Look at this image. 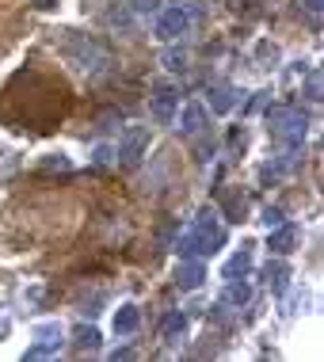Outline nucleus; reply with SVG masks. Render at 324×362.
<instances>
[{
    "mask_svg": "<svg viewBox=\"0 0 324 362\" xmlns=\"http://www.w3.org/2000/svg\"><path fill=\"white\" fill-rule=\"evenodd\" d=\"M267 126L274 134V141L282 145V153H298L306 145V130H309V119L301 107H271L267 111Z\"/></svg>",
    "mask_w": 324,
    "mask_h": 362,
    "instance_id": "1",
    "label": "nucleus"
},
{
    "mask_svg": "<svg viewBox=\"0 0 324 362\" xmlns=\"http://www.w3.org/2000/svg\"><path fill=\"white\" fill-rule=\"evenodd\" d=\"M73 35V31H69ZM69 50H73V62H76V69H84V73H107L115 65V57H111V50L107 46H100V42H92V38H69Z\"/></svg>",
    "mask_w": 324,
    "mask_h": 362,
    "instance_id": "2",
    "label": "nucleus"
},
{
    "mask_svg": "<svg viewBox=\"0 0 324 362\" xmlns=\"http://www.w3.org/2000/svg\"><path fill=\"white\" fill-rule=\"evenodd\" d=\"M191 27H195V16L183 4H168V8L156 12V38H161V42H180Z\"/></svg>",
    "mask_w": 324,
    "mask_h": 362,
    "instance_id": "3",
    "label": "nucleus"
},
{
    "mask_svg": "<svg viewBox=\"0 0 324 362\" xmlns=\"http://www.w3.org/2000/svg\"><path fill=\"white\" fill-rule=\"evenodd\" d=\"M191 233L202 240V252H206V256H214V252L225 244V229H221L218 210H214V206H202V210H199V218H195Z\"/></svg>",
    "mask_w": 324,
    "mask_h": 362,
    "instance_id": "4",
    "label": "nucleus"
},
{
    "mask_svg": "<svg viewBox=\"0 0 324 362\" xmlns=\"http://www.w3.org/2000/svg\"><path fill=\"white\" fill-rule=\"evenodd\" d=\"M35 344L27 347V358H50L62 351V339H65V328L57 325V320H42V325L31 328Z\"/></svg>",
    "mask_w": 324,
    "mask_h": 362,
    "instance_id": "5",
    "label": "nucleus"
},
{
    "mask_svg": "<svg viewBox=\"0 0 324 362\" xmlns=\"http://www.w3.org/2000/svg\"><path fill=\"white\" fill-rule=\"evenodd\" d=\"M145 149H149V130H145V126H126L122 138H119V149H115V156H119L122 168H134V164L145 156Z\"/></svg>",
    "mask_w": 324,
    "mask_h": 362,
    "instance_id": "6",
    "label": "nucleus"
},
{
    "mask_svg": "<svg viewBox=\"0 0 324 362\" xmlns=\"http://www.w3.org/2000/svg\"><path fill=\"white\" fill-rule=\"evenodd\" d=\"M175 107H180V95H175L172 84H156L153 88V122L168 126L175 119Z\"/></svg>",
    "mask_w": 324,
    "mask_h": 362,
    "instance_id": "7",
    "label": "nucleus"
},
{
    "mask_svg": "<svg viewBox=\"0 0 324 362\" xmlns=\"http://www.w3.org/2000/svg\"><path fill=\"white\" fill-rule=\"evenodd\" d=\"M298 225H290V221H282V225H274V229H267V248H271V256H290L294 252V244H298Z\"/></svg>",
    "mask_w": 324,
    "mask_h": 362,
    "instance_id": "8",
    "label": "nucleus"
},
{
    "mask_svg": "<svg viewBox=\"0 0 324 362\" xmlns=\"http://www.w3.org/2000/svg\"><path fill=\"white\" fill-rule=\"evenodd\" d=\"M206 107L202 103H183V111H180V134L183 138H199V134L206 130Z\"/></svg>",
    "mask_w": 324,
    "mask_h": 362,
    "instance_id": "9",
    "label": "nucleus"
},
{
    "mask_svg": "<svg viewBox=\"0 0 324 362\" xmlns=\"http://www.w3.org/2000/svg\"><path fill=\"white\" fill-rule=\"evenodd\" d=\"M111 328H115V336H134V332L141 328V309H137L134 301H122L111 317Z\"/></svg>",
    "mask_w": 324,
    "mask_h": 362,
    "instance_id": "10",
    "label": "nucleus"
},
{
    "mask_svg": "<svg viewBox=\"0 0 324 362\" xmlns=\"http://www.w3.org/2000/svg\"><path fill=\"white\" fill-rule=\"evenodd\" d=\"M202 282H206L202 259H180V267H175V286L180 290H199Z\"/></svg>",
    "mask_w": 324,
    "mask_h": 362,
    "instance_id": "11",
    "label": "nucleus"
},
{
    "mask_svg": "<svg viewBox=\"0 0 324 362\" xmlns=\"http://www.w3.org/2000/svg\"><path fill=\"white\" fill-rule=\"evenodd\" d=\"M248 271H252V244H244L241 252H233L229 263L221 267V279L229 282V279H248Z\"/></svg>",
    "mask_w": 324,
    "mask_h": 362,
    "instance_id": "12",
    "label": "nucleus"
},
{
    "mask_svg": "<svg viewBox=\"0 0 324 362\" xmlns=\"http://www.w3.org/2000/svg\"><path fill=\"white\" fill-rule=\"evenodd\" d=\"M187 332V313H180V309H172L168 317L161 320V339L164 344H180V336Z\"/></svg>",
    "mask_w": 324,
    "mask_h": 362,
    "instance_id": "13",
    "label": "nucleus"
},
{
    "mask_svg": "<svg viewBox=\"0 0 324 362\" xmlns=\"http://www.w3.org/2000/svg\"><path fill=\"white\" fill-rule=\"evenodd\" d=\"M248 298H252V286H248L244 279H229V282H225L221 305H233V309H241V305H248Z\"/></svg>",
    "mask_w": 324,
    "mask_h": 362,
    "instance_id": "14",
    "label": "nucleus"
},
{
    "mask_svg": "<svg viewBox=\"0 0 324 362\" xmlns=\"http://www.w3.org/2000/svg\"><path fill=\"white\" fill-rule=\"evenodd\" d=\"M100 344H103V336L96 325H76L73 328V347L76 351H100Z\"/></svg>",
    "mask_w": 324,
    "mask_h": 362,
    "instance_id": "15",
    "label": "nucleus"
},
{
    "mask_svg": "<svg viewBox=\"0 0 324 362\" xmlns=\"http://www.w3.org/2000/svg\"><path fill=\"white\" fill-rule=\"evenodd\" d=\"M233 107H237V92H233L229 84H214V88H210V111L229 115Z\"/></svg>",
    "mask_w": 324,
    "mask_h": 362,
    "instance_id": "16",
    "label": "nucleus"
},
{
    "mask_svg": "<svg viewBox=\"0 0 324 362\" xmlns=\"http://www.w3.org/2000/svg\"><path fill=\"white\" fill-rule=\"evenodd\" d=\"M175 252H180V259H199V256H206V252H202V240L195 237L191 229L183 233L180 240H175Z\"/></svg>",
    "mask_w": 324,
    "mask_h": 362,
    "instance_id": "17",
    "label": "nucleus"
},
{
    "mask_svg": "<svg viewBox=\"0 0 324 362\" xmlns=\"http://www.w3.org/2000/svg\"><path fill=\"white\" fill-rule=\"evenodd\" d=\"M161 62H164V69H168V73H183V69H187V50H183V46H168Z\"/></svg>",
    "mask_w": 324,
    "mask_h": 362,
    "instance_id": "18",
    "label": "nucleus"
},
{
    "mask_svg": "<svg viewBox=\"0 0 324 362\" xmlns=\"http://www.w3.org/2000/svg\"><path fill=\"white\" fill-rule=\"evenodd\" d=\"M263 279H267V286L279 293V290H287V279H290V271H287V263H267V271H263Z\"/></svg>",
    "mask_w": 324,
    "mask_h": 362,
    "instance_id": "19",
    "label": "nucleus"
},
{
    "mask_svg": "<svg viewBox=\"0 0 324 362\" xmlns=\"http://www.w3.org/2000/svg\"><path fill=\"white\" fill-rule=\"evenodd\" d=\"M42 168H57V172H69V168H73V164H69V156H65V153H50V156H46V160H42Z\"/></svg>",
    "mask_w": 324,
    "mask_h": 362,
    "instance_id": "20",
    "label": "nucleus"
},
{
    "mask_svg": "<svg viewBox=\"0 0 324 362\" xmlns=\"http://www.w3.org/2000/svg\"><path fill=\"white\" fill-rule=\"evenodd\" d=\"M130 8L137 16H156V12H161V0H134Z\"/></svg>",
    "mask_w": 324,
    "mask_h": 362,
    "instance_id": "21",
    "label": "nucleus"
},
{
    "mask_svg": "<svg viewBox=\"0 0 324 362\" xmlns=\"http://www.w3.org/2000/svg\"><path fill=\"white\" fill-rule=\"evenodd\" d=\"M225 206H229V221H244V199L229 194V199H225Z\"/></svg>",
    "mask_w": 324,
    "mask_h": 362,
    "instance_id": "22",
    "label": "nucleus"
},
{
    "mask_svg": "<svg viewBox=\"0 0 324 362\" xmlns=\"http://www.w3.org/2000/svg\"><path fill=\"white\" fill-rule=\"evenodd\" d=\"M306 100H313V103L320 100V73H317V69H313L309 81H306Z\"/></svg>",
    "mask_w": 324,
    "mask_h": 362,
    "instance_id": "23",
    "label": "nucleus"
},
{
    "mask_svg": "<svg viewBox=\"0 0 324 362\" xmlns=\"http://www.w3.org/2000/svg\"><path fill=\"white\" fill-rule=\"evenodd\" d=\"M260 221L267 225V229H274V225H282V221H287V218H282V210H279V206H267V210L260 214Z\"/></svg>",
    "mask_w": 324,
    "mask_h": 362,
    "instance_id": "24",
    "label": "nucleus"
},
{
    "mask_svg": "<svg viewBox=\"0 0 324 362\" xmlns=\"http://www.w3.org/2000/svg\"><path fill=\"white\" fill-rule=\"evenodd\" d=\"M256 54L263 57V62H279V46H274V42H260Z\"/></svg>",
    "mask_w": 324,
    "mask_h": 362,
    "instance_id": "25",
    "label": "nucleus"
},
{
    "mask_svg": "<svg viewBox=\"0 0 324 362\" xmlns=\"http://www.w3.org/2000/svg\"><path fill=\"white\" fill-rule=\"evenodd\" d=\"M111 358H115V362H119V358H134V351H130V347H119V351H111Z\"/></svg>",
    "mask_w": 324,
    "mask_h": 362,
    "instance_id": "26",
    "label": "nucleus"
},
{
    "mask_svg": "<svg viewBox=\"0 0 324 362\" xmlns=\"http://www.w3.org/2000/svg\"><path fill=\"white\" fill-rule=\"evenodd\" d=\"M96 160H100V164L111 160V149H107V145H100V149H96Z\"/></svg>",
    "mask_w": 324,
    "mask_h": 362,
    "instance_id": "27",
    "label": "nucleus"
},
{
    "mask_svg": "<svg viewBox=\"0 0 324 362\" xmlns=\"http://www.w3.org/2000/svg\"><path fill=\"white\" fill-rule=\"evenodd\" d=\"M306 8H309L313 16H320V8H324V4H320V0H306Z\"/></svg>",
    "mask_w": 324,
    "mask_h": 362,
    "instance_id": "28",
    "label": "nucleus"
}]
</instances>
